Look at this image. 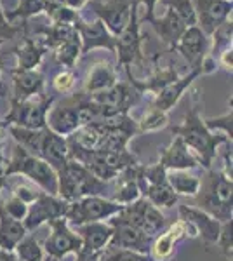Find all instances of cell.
<instances>
[{"instance_id":"6da1fadb","label":"cell","mask_w":233,"mask_h":261,"mask_svg":"<svg viewBox=\"0 0 233 261\" xmlns=\"http://www.w3.org/2000/svg\"><path fill=\"white\" fill-rule=\"evenodd\" d=\"M171 133L174 136L181 138V141L188 146V150L195 155V159L198 161V166L204 169H213V164L218 153L219 146L231 143L226 136L223 134L211 133L205 127L204 119L200 117V110L198 105L192 103L185 115V122L179 125H172Z\"/></svg>"},{"instance_id":"7a4b0ae2","label":"cell","mask_w":233,"mask_h":261,"mask_svg":"<svg viewBox=\"0 0 233 261\" xmlns=\"http://www.w3.org/2000/svg\"><path fill=\"white\" fill-rule=\"evenodd\" d=\"M23 176L49 195H58V172L40 157L28 153L19 145L14 146L11 159L4 167V178Z\"/></svg>"},{"instance_id":"3957f363","label":"cell","mask_w":233,"mask_h":261,"mask_svg":"<svg viewBox=\"0 0 233 261\" xmlns=\"http://www.w3.org/2000/svg\"><path fill=\"white\" fill-rule=\"evenodd\" d=\"M198 209L216 218L219 223L230 221L233 211V181L223 171L209 169L205 181H200Z\"/></svg>"},{"instance_id":"277c9868","label":"cell","mask_w":233,"mask_h":261,"mask_svg":"<svg viewBox=\"0 0 233 261\" xmlns=\"http://www.w3.org/2000/svg\"><path fill=\"white\" fill-rule=\"evenodd\" d=\"M107 188L108 183L97 179L86 166L73 159H68V162L58 171V197L68 204L89 195L103 197Z\"/></svg>"},{"instance_id":"5b68a950","label":"cell","mask_w":233,"mask_h":261,"mask_svg":"<svg viewBox=\"0 0 233 261\" xmlns=\"http://www.w3.org/2000/svg\"><path fill=\"white\" fill-rule=\"evenodd\" d=\"M54 98H47L44 92L35 94L28 99H12L11 110L6 115L9 125L24 129H44L47 127V113Z\"/></svg>"},{"instance_id":"8992f818","label":"cell","mask_w":233,"mask_h":261,"mask_svg":"<svg viewBox=\"0 0 233 261\" xmlns=\"http://www.w3.org/2000/svg\"><path fill=\"white\" fill-rule=\"evenodd\" d=\"M122 209H124V205L110 199H105L101 195H89L75 202H70L65 220L68 221L70 226H80L86 225V223L110 220L112 216L120 213Z\"/></svg>"},{"instance_id":"52a82bcc","label":"cell","mask_w":233,"mask_h":261,"mask_svg":"<svg viewBox=\"0 0 233 261\" xmlns=\"http://www.w3.org/2000/svg\"><path fill=\"white\" fill-rule=\"evenodd\" d=\"M49 228L50 233L42 244V247H44V254L49 256L50 259H63L68 254L77 256L82 251V241L77 231L71 230L65 218L50 221Z\"/></svg>"},{"instance_id":"ba28073f","label":"cell","mask_w":233,"mask_h":261,"mask_svg":"<svg viewBox=\"0 0 233 261\" xmlns=\"http://www.w3.org/2000/svg\"><path fill=\"white\" fill-rule=\"evenodd\" d=\"M87 4L113 37H118L125 30L131 14L138 6L136 0H89Z\"/></svg>"},{"instance_id":"9c48e42d","label":"cell","mask_w":233,"mask_h":261,"mask_svg":"<svg viewBox=\"0 0 233 261\" xmlns=\"http://www.w3.org/2000/svg\"><path fill=\"white\" fill-rule=\"evenodd\" d=\"M68 205V202L63 200L61 197L49 195V193L42 192L32 204H28V213L23 220L24 228L28 230V233H32V231L40 228L45 223L65 218Z\"/></svg>"},{"instance_id":"30bf717a","label":"cell","mask_w":233,"mask_h":261,"mask_svg":"<svg viewBox=\"0 0 233 261\" xmlns=\"http://www.w3.org/2000/svg\"><path fill=\"white\" fill-rule=\"evenodd\" d=\"M188 235L190 237H197L188 223H185L183 220H177L176 223H172L169 228L162 230L159 235H155V237L151 239V246H150V251H148V256L153 261H169L172 258V254H174L176 246L183 241V239L188 237Z\"/></svg>"},{"instance_id":"8fae6325","label":"cell","mask_w":233,"mask_h":261,"mask_svg":"<svg viewBox=\"0 0 233 261\" xmlns=\"http://www.w3.org/2000/svg\"><path fill=\"white\" fill-rule=\"evenodd\" d=\"M108 225H112L113 228V235L108 247L138 252V254H148L151 246V239L146 233H143L141 230L129 225V223L115 220V218H110Z\"/></svg>"},{"instance_id":"7c38bea8","label":"cell","mask_w":233,"mask_h":261,"mask_svg":"<svg viewBox=\"0 0 233 261\" xmlns=\"http://www.w3.org/2000/svg\"><path fill=\"white\" fill-rule=\"evenodd\" d=\"M115 53L118 54V65L129 66L133 63H139L143 60L141 54V35H139V19H138V6L134 7L131 21L125 27V30L117 37L115 42Z\"/></svg>"},{"instance_id":"4fadbf2b","label":"cell","mask_w":233,"mask_h":261,"mask_svg":"<svg viewBox=\"0 0 233 261\" xmlns=\"http://www.w3.org/2000/svg\"><path fill=\"white\" fill-rule=\"evenodd\" d=\"M197 24L205 35H213L231 16V0H192Z\"/></svg>"},{"instance_id":"5bb4252c","label":"cell","mask_w":233,"mask_h":261,"mask_svg":"<svg viewBox=\"0 0 233 261\" xmlns=\"http://www.w3.org/2000/svg\"><path fill=\"white\" fill-rule=\"evenodd\" d=\"M179 220L188 223L192 226L197 237H200L204 241L205 246H216L219 237V230H221V223L211 214L193 205H179Z\"/></svg>"},{"instance_id":"9a60e30c","label":"cell","mask_w":233,"mask_h":261,"mask_svg":"<svg viewBox=\"0 0 233 261\" xmlns=\"http://www.w3.org/2000/svg\"><path fill=\"white\" fill-rule=\"evenodd\" d=\"M75 28L79 32L80 42H82V45H80V53L82 54H87L92 49H103V47L108 49L110 53H115L117 37H113L99 19L94 21L79 19L75 23Z\"/></svg>"},{"instance_id":"2e32d148","label":"cell","mask_w":233,"mask_h":261,"mask_svg":"<svg viewBox=\"0 0 233 261\" xmlns=\"http://www.w3.org/2000/svg\"><path fill=\"white\" fill-rule=\"evenodd\" d=\"M172 49H176L192 65V68H200L209 49V39L198 27H188Z\"/></svg>"},{"instance_id":"e0dca14e","label":"cell","mask_w":233,"mask_h":261,"mask_svg":"<svg viewBox=\"0 0 233 261\" xmlns=\"http://www.w3.org/2000/svg\"><path fill=\"white\" fill-rule=\"evenodd\" d=\"M75 231L82 241V251L86 254H101L112 241L113 228L108 221L86 223V225L75 226Z\"/></svg>"},{"instance_id":"ac0fdd59","label":"cell","mask_w":233,"mask_h":261,"mask_svg":"<svg viewBox=\"0 0 233 261\" xmlns=\"http://www.w3.org/2000/svg\"><path fill=\"white\" fill-rule=\"evenodd\" d=\"M159 164L165 171H192L195 167H200L195 155L177 136H174L167 148L160 151Z\"/></svg>"},{"instance_id":"d6986e66","label":"cell","mask_w":233,"mask_h":261,"mask_svg":"<svg viewBox=\"0 0 233 261\" xmlns=\"http://www.w3.org/2000/svg\"><path fill=\"white\" fill-rule=\"evenodd\" d=\"M39 157L45 161L54 171H59L70 159V148L66 138L53 133L49 127L44 129V138H42L40 153Z\"/></svg>"},{"instance_id":"ffe728a7","label":"cell","mask_w":233,"mask_h":261,"mask_svg":"<svg viewBox=\"0 0 233 261\" xmlns=\"http://www.w3.org/2000/svg\"><path fill=\"white\" fill-rule=\"evenodd\" d=\"M47 127L63 138H68L70 134H73L79 129L75 98H70L66 103H61L59 107H50L47 113Z\"/></svg>"},{"instance_id":"44dd1931","label":"cell","mask_w":233,"mask_h":261,"mask_svg":"<svg viewBox=\"0 0 233 261\" xmlns=\"http://www.w3.org/2000/svg\"><path fill=\"white\" fill-rule=\"evenodd\" d=\"M138 172H139V162L134 166L127 167L117 176V188L115 193L110 200L117 202L120 205H129L133 202H136L141 199V190H139V183H138Z\"/></svg>"},{"instance_id":"7402d4cb","label":"cell","mask_w":233,"mask_h":261,"mask_svg":"<svg viewBox=\"0 0 233 261\" xmlns=\"http://www.w3.org/2000/svg\"><path fill=\"white\" fill-rule=\"evenodd\" d=\"M200 73H202L200 68H192V71H190L188 75H185L183 79H176L174 82L165 86L162 91L157 92L153 108H159V110H162V112H169L177 101H179L183 92L190 87V84H192Z\"/></svg>"},{"instance_id":"603a6c76","label":"cell","mask_w":233,"mask_h":261,"mask_svg":"<svg viewBox=\"0 0 233 261\" xmlns=\"http://www.w3.org/2000/svg\"><path fill=\"white\" fill-rule=\"evenodd\" d=\"M138 183H139V190H141V197L146 199L150 204H153L155 207L160 209V207H172V205H176L177 195L167 185V179L143 181L139 179V172H138Z\"/></svg>"},{"instance_id":"cb8c5ba5","label":"cell","mask_w":233,"mask_h":261,"mask_svg":"<svg viewBox=\"0 0 233 261\" xmlns=\"http://www.w3.org/2000/svg\"><path fill=\"white\" fill-rule=\"evenodd\" d=\"M12 86L14 96L12 99H28L35 94H40L44 87V75L39 70H12Z\"/></svg>"},{"instance_id":"d4e9b609","label":"cell","mask_w":233,"mask_h":261,"mask_svg":"<svg viewBox=\"0 0 233 261\" xmlns=\"http://www.w3.org/2000/svg\"><path fill=\"white\" fill-rule=\"evenodd\" d=\"M150 24L153 27L157 35L160 37V40L164 44L171 45V47H174L176 42L181 39V35L188 28L171 9H165L164 14L160 18H153L150 21Z\"/></svg>"},{"instance_id":"484cf974","label":"cell","mask_w":233,"mask_h":261,"mask_svg":"<svg viewBox=\"0 0 233 261\" xmlns=\"http://www.w3.org/2000/svg\"><path fill=\"white\" fill-rule=\"evenodd\" d=\"M117 84V73L115 68L108 61H99L92 65L89 70L86 86H84V94H96L105 89H110Z\"/></svg>"},{"instance_id":"4316f807","label":"cell","mask_w":233,"mask_h":261,"mask_svg":"<svg viewBox=\"0 0 233 261\" xmlns=\"http://www.w3.org/2000/svg\"><path fill=\"white\" fill-rule=\"evenodd\" d=\"M27 235L28 230L24 228L23 221L12 220L0 207V249L12 252Z\"/></svg>"},{"instance_id":"83f0119b","label":"cell","mask_w":233,"mask_h":261,"mask_svg":"<svg viewBox=\"0 0 233 261\" xmlns=\"http://www.w3.org/2000/svg\"><path fill=\"white\" fill-rule=\"evenodd\" d=\"M167 185L172 188L176 195L197 197L200 192V178L192 174L190 171H167L165 172Z\"/></svg>"},{"instance_id":"f1b7e54d","label":"cell","mask_w":233,"mask_h":261,"mask_svg":"<svg viewBox=\"0 0 233 261\" xmlns=\"http://www.w3.org/2000/svg\"><path fill=\"white\" fill-rule=\"evenodd\" d=\"M44 44L35 39H24L23 45L14 49V54L18 56V68L19 70H33L40 63L44 56Z\"/></svg>"},{"instance_id":"f546056e","label":"cell","mask_w":233,"mask_h":261,"mask_svg":"<svg viewBox=\"0 0 233 261\" xmlns=\"http://www.w3.org/2000/svg\"><path fill=\"white\" fill-rule=\"evenodd\" d=\"M44 129H24V127H16V125H9V133L14 138V141L18 143L21 148L27 150L28 153L35 155V157H39L40 153Z\"/></svg>"},{"instance_id":"4dcf8cb0","label":"cell","mask_w":233,"mask_h":261,"mask_svg":"<svg viewBox=\"0 0 233 261\" xmlns=\"http://www.w3.org/2000/svg\"><path fill=\"white\" fill-rule=\"evenodd\" d=\"M18 261H44V247L42 244L33 237L32 233H28L27 237L21 241L16 249L12 251Z\"/></svg>"},{"instance_id":"1f68e13d","label":"cell","mask_w":233,"mask_h":261,"mask_svg":"<svg viewBox=\"0 0 233 261\" xmlns=\"http://www.w3.org/2000/svg\"><path fill=\"white\" fill-rule=\"evenodd\" d=\"M80 39H73L68 42H61L59 45L54 47V58L59 65L66 66L68 70H71L77 63L80 56Z\"/></svg>"},{"instance_id":"d6a6232c","label":"cell","mask_w":233,"mask_h":261,"mask_svg":"<svg viewBox=\"0 0 233 261\" xmlns=\"http://www.w3.org/2000/svg\"><path fill=\"white\" fill-rule=\"evenodd\" d=\"M165 9H171L186 27H197V16H195L192 0H160Z\"/></svg>"},{"instance_id":"836d02e7","label":"cell","mask_w":233,"mask_h":261,"mask_svg":"<svg viewBox=\"0 0 233 261\" xmlns=\"http://www.w3.org/2000/svg\"><path fill=\"white\" fill-rule=\"evenodd\" d=\"M138 124V133H151V130H159V129H164L169 125V117H167V112H162L159 108H153L151 107L143 119L136 122Z\"/></svg>"},{"instance_id":"e575fe53","label":"cell","mask_w":233,"mask_h":261,"mask_svg":"<svg viewBox=\"0 0 233 261\" xmlns=\"http://www.w3.org/2000/svg\"><path fill=\"white\" fill-rule=\"evenodd\" d=\"M49 6L47 0H19V6L16 9H12L11 12H7L6 18L7 21L16 19V18H23L28 19L30 16H35L39 12L45 11Z\"/></svg>"},{"instance_id":"d590c367","label":"cell","mask_w":233,"mask_h":261,"mask_svg":"<svg viewBox=\"0 0 233 261\" xmlns=\"http://www.w3.org/2000/svg\"><path fill=\"white\" fill-rule=\"evenodd\" d=\"M0 207H2V211L6 213L7 216H11L12 220H18V221H23L28 213L27 202H23L19 197L12 195V193L7 199H0Z\"/></svg>"},{"instance_id":"8d00e7d4","label":"cell","mask_w":233,"mask_h":261,"mask_svg":"<svg viewBox=\"0 0 233 261\" xmlns=\"http://www.w3.org/2000/svg\"><path fill=\"white\" fill-rule=\"evenodd\" d=\"M231 119H233V115H231V108H230V110L221 117H216V119H205L204 124L211 133L223 134V136H226L228 140L231 141Z\"/></svg>"},{"instance_id":"74e56055","label":"cell","mask_w":233,"mask_h":261,"mask_svg":"<svg viewBox=\"0 0 233 261\" xmlns=\"http://www.w3.org/2000/svg\"><path fill=\"white\" fill-rule=\"evenodd\" d=\"M216 246L221 249L226 261H231V220L221 223V230H219V237Z\"/></svg>"},{"instance_id":"f35d334b","label":"cell","mask_w":233,"mask_h":261,"mask_svg":"<svg viewBox=\"0 0 233 261\" xmlns=\"http://www.w3.org/2000/svg\"><path fill=\"white\" fill-rule=\"evenodd\" d=\"M213 35H214V53L216 50H219L221 47L230 49L231 47V19L224 21V23L213 33Z\"/></svg>"},{"instance_id":"ab89813d","label":"cell","mask_w":233,"mask_h":261,"mask_svg":"<svg viewBox=\"0 0 233 261\" xmlns=\"http://www.w3.org/2000/svg\"><path fill=\"white\" fill-rule=\"evenodd\" d=\"M75 86V73L71 70H63L59 71L56 77L53 79V87L56 92H61V94H66L73 89Z\"/></svg>"},{"instance_id":"60d3db41","label":"cell","mask_w":233,"mask_h":261,"mask_svg":"<svg viewBox=\"0 0 233 261\" xmlns=\"http://www.w3.org/2000/svg\"><path fill=\"white\" fill-rule=\"evenodd\" d=\"M11 193H12V195H16V197H19V199L23 202H27V204H32V202L42 193V190L39 187H35V185L18 183V185H14V187H12Z\"/></svg>"},{"instance_id":"b9f144b4","label":"cell","mask_w":233,"mask_h":261,"mask_svg":"<svg viewBox=\"0 0 233 261\" xmlns=\"http://www.w3.org/2000/svg\"><path fill=\"white\" fill-rule=\"evenodd\" d=\"M18 33V28H14L12 24H9L6 14H4L2 7H0V40H9L14 39V35Z\"/></svg>"},{"instance_id":"7bdbcfd3","label":"cell","mask_w":233,"mask_h":261,"mask_svg":"<svg viewBox=\"0 0 233 261\" xmlns=\"http://www.w3.org/2000/svg\"><path fill=\"white\" fill-rule=\"evenodd\" d=\"M157 2H159V0H136L138 6H139V4H143V6L146 7L145 19L148 21V23H150V21L155 18V6H157Z\"/></svg>"},{"instance_id":"ee69618b","label":"cell","mask_w":233,"mask_h":261,"mask_svg":"<svg viewBox=\"0 0 233 261\" xmlns=\"http://www.w3.org/2000/svg\"><path fill=\"white\" fill-rule=\"evenodd\" d=\"M221 65L226 70L231 71V47L230 49H224L221 53Z\"/></svg>"},{"instance_id":"f6af8a7d","label":"cell","mask_w":233,"mask_h":261,"mask_svg":"<svg viewBox=\"0 0 233 261\" xmlns=\"http://www.w3.org/2000/svg\"><path fill=\"white\" fill-rule=\"evenodd\" d=\"M0 261H18V258L14 256V252L2 251V249H0Z\"/></svg>"},{"instance_id":"bcb514c9","label":"cell","mask_w":233,"mask_h":261,"mask_svg":"<svg viewBox=\"0 0 233 261\" xmlns=\"http://www.w3.org/2000/svg\"><path fill=\"white\" fill-rule=\"evenodd\" d=\"M49 4H54V6H66V0H47Z\"/></svg>"},{"instance_id":"7dc6e473","label":"cell","mask_w":233,"mask_h":261,"mask_svg":"<svg viewBox=\"0 0 233 261\" xmlns=\"http://www.w3.org/2000/svg\"><path fill=\"white\" fill-rule=\"evenodd\" d=\"M0 70H2V63H0ZM6 94V86H4V82L0 81V96Z\"/></svg>"},{"instance_id":"c3c4849f","label":"cell","mask_w":233,"mask_h":261,"mask_svg":"<svg viewBox=\"0 0 233 261\" xmlns=\"http://www.w3.org/2000/svg\"><path fill=\"white\" fill-rule=\"evenodd\" d=\"M2 42H4V40H0V44H2Z\"/></svg>"}]
</instances>
